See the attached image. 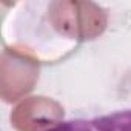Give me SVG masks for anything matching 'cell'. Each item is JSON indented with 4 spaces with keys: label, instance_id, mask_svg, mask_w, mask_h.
Instances as JSON below:
<instances>
[{
    "label": "cell",
    "instance_id": "obj_1",
    "mask_svg": "<svg viewBox=\"0 0 131 131\" xmlns=\"http://www.w3.org/2000/svg\"><path fill=\"white\" fill-rule=\"evenodd\" d=\"M48 22L63 37L88 42L103 34L108 25V13L93 2L60 0L49 3Z\"/></svg>",
    "mask_w": 131,
    "mask_h": 131
},
{
    "label": "cell",
    "instance_id": "obj_2",
    "mask_svg": "<svg viewBox=\"0 0 131 131\" xmlns=\"http://www.w3.org/2000/svg\"><path fill=\"white\" fill-rule=\"evenodd\" d=\"M40 62L23 46H5L0 57V97L17 102L31 93L39 80Z\"/></svg>",
    "mask_w": 131,
    "mask_h": 131
},
{
    "label": "cell",
    "instance_id": "obj_3",
    "mask_svg": "<svg viewBox=\"0 0 131 131\" xmlns=\"http://www.w3.org/2000/svg\"><path fill=\"white\" fill-rule=\"evenodd\" d=\"M63 106L45 96L23 99L11 113V126L17 131H48L63 122Z\"/></svg>",
    "mask_w": 131,
    "mask_h": 131
},
{
    "label": "cell",
    "instance_id": "obj_4",
    "mask_svg": "<svg viewBox=\"0 0 131 131\" xmlns=\"http://www.w3.org/2000/svg\"><path fill=\"white\" fill-rule=\"evenodd\" d=\"M48 131H131V110L116 111L93 119L62 122Z\"/></svg>",
    "mask_w": 131,
    "mask_h": 131
}]
</instances>
